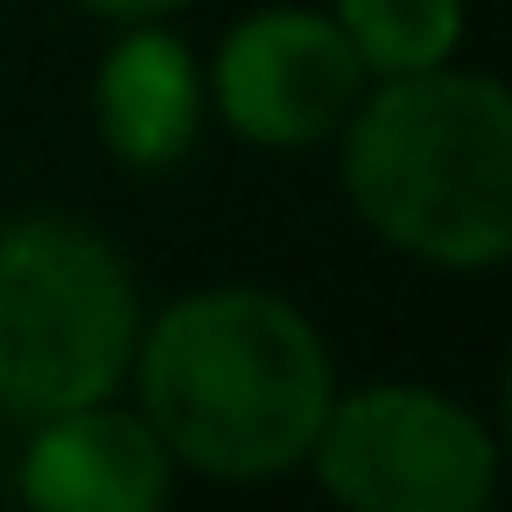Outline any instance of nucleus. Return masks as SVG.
I'll list each match as a JSON object with an SVG mask.
<instances>
[{
    "label": "nucleus",
    "mask_w": 512,
    "mask_h": 512,
    "mask_svg": "<svg viewBox=\"0 0 512 512\" xmlns=\"http://www.w3.org/2000/svg\"><path fill=\"white\" fill-rule=\"evenodd\" d=\"M134 365L169 463L225 484L309 463V442L337 400L323 337L267 288L183 295L134 344Z\"/></svg>",
    "instance_id": "1"
},
{
    "label": "nucleus",
    "mask_w": 512,
    "mask_h": 512,
    "mask_svg": "<svg viewBox=\"0 0 512 512\" xmlns=\"http://www.w3.org/2000/svg\"><path fill=\"white\" fill-rule=\"evenodd\" d=\"M344 190L358 218L428 267H498L512 253V99L484 71L386 78L344 120Z\"/></svg>",
    "instance_id": "2"
},
{
    "label": "nucleus",
    "mask_w": 512,
    "mask_h": 512,
    "mask_svg": "<svg viewBox=\"0 0 512 512\" xmlns=\"http://www.w3.org/2000/svg\"><path fill=\"white\" fill-rule=\"evenodd\" d=\"M141 344L127 260L78 218L0 225V407L50 421L120 386Z\"/></svg>",
    "instance_id": "3"
},
{
    "label": "nucleus",
    "mask_w": 512,
    "mask_h": 512,
    "mask_svg": "<svg viewBox=\"0 0 512 512\" xmlns=\"http://www.w3.org/2000/svg\"><path fill=\"white\" fill-rule=\"evenodd\" d=\"M309 463L358 512H477L498 484V449L456 400L428 386H365L330 400Z\"/></svg>",
    "instance_id": "4"
},
{
    "label": "nucleus",
    "mask_w": 512,
    "mask_h": 512,
    "mask_svg": "<svg viewBox=\"0 0 512 512\" xmlns=\"http://www.w3.org/2000/svg\"><path fill=\"white\" fill-rule=\"evenodd\" d=\"M358 85H365V64L351 36L330 15H302V8L246 15L211 64L218 113L232 120L239 141H260V148H309L337 134L358 106Z\"/></svg>",
    "instance_id": "5"
},
{
    "label": "nucleus",
    "mask_w": 512,
    "mask_h": 512,
    "mask_svg": "<svg viewBox=\"0 0 512 512\" xmlns=\"http://www.w3.org/2000/svg\"><path fill=\"white\" fill-rule=\"evenodd\" d=\"M22 498L36 512H155L169 498V449L148 414L92 400L36 428L22 456Z\"/></svg>",
    "instance_id": "6"
},
{
    "label": "nucleus",
    "mask_w": 512,
    "mask_h": 512,
    "mask_svg": "<svg viewBox=\"0 0 512 512\" xmlns=\"http://www.w3.org/2000/svg\"><path fill=\"white\" fill-rule=\"evenodd\" d=\"M204 120V85L183 36L134 22L99 64V134L127 169H169L190 155Z\"/></svg>",
    "instance_id": "7"
},
{
    "label": "nucleus",
    "mask_w": 512,
    "mask_h": 512,
    "mask_svg": "<svg viewBox=\"0 0 512 512\" xmlns=\"http://www.w3.org/2000/svg\"><path fill=\"white\" fill-rule=\"evenodd\" d=\"M337 29L351 36L365 78H407L456 57L463 0H337Z\"/></svg>",
    "instance_id": "8"
},
{
    "label": "nucleus",
    "mask_w": 512,
    "mask_h": 512,
    "mask_svg": "<svg viewBox=\"0 0 512 512\" xmlns=\"http://www.w3.org/2000/svg\"><path fill=\"white\" fill-rule=\"evenodd\" d=\"M92 15H106V22H162L169 8H183V0H85Z\"/></svg>",
    "instance_id": "9"
}]
</instances>
